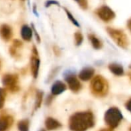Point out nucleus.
<instances>
[{
	"instance_id": "obj_25",
	"label": "nucleus",
	"mask_w": 131,
	"mask_h": 131,
	"mask_svg": "<svg viewBox=\"0 0 131 131\" xmlns=\"http://www.w3.org/2000/svg\"><path fill=\"white\" fill-rule=\"evenodd\" d=\"M52 100H53V97H52V95H49V96H48V97H47V99H46V102H45L46 105H49V104H51V103L52 102Z\"/></svg>"
},
{
	"instance_id": "obj_26",
	"label": "nucleus",
	"mask_w": 131,
	"mask_h": 131,
	"mask_svg": "<svg viewBox=\"0 0 131 131\" xmlns=\"http://www.w3.org/2000/svg\"><path fill=\"white\" fill-rule=\"evenodd\" d=\"M53 49H54V54H55L56 56H59V55H60L61 51H60V49H59V48H58V46H54Z\"/></svg>"
},
{
	"instance_id": "obj_10",
	"label": "nucleus",
	"mask_w": 131,
	"mask_h": 131,
	"mask_svg": "<svg viewBox=\"0 0 131 131\" xmlns=\"http://www.w3.org/2000/svg\"><path fill=\"white\" fill-rule=\"evenodd\" d=\"M0 36L2 39L5 41H8L11 39L12 36V28L7 25V24H3L0 26Z\"/></svg>"
},
{
	"instance_id": "obj_34",
	"label": "nucleus",
	"mask_w": 131,
	"mask_h": 131,
	"mask_svg": "<svg viewBox=\"0 0 131 131\" xmlns=\"http://www.w3.org/2000/svg\"><path fill=\"white\" fill-rule=\"evenodd\" d=\"M130 78H131V75H130Z\"/></svg>"
},
{
	"instance_id": "obj_1",
	"label": "nucleus",
	"mask_w": 131,
	"mask_h": 131,
	"mask_svg": "<svg viewBox=\"0 0 131 131\" xmlns=\"http://www.w3.org/2000/svg\"><path fill=\"white\" fill-rule=\"evenodd\" d=\"M94 125V117L91 111L78 112L69 119V128L71 131H86Z\"/></svg>"
},
{
	"instance_id": "obj_4",
	"label": "nucleus",
	"mask_w": 131,
	"mask_h": 131,
	"mask_svg": "<svg viewBox=\"0 0 131 131\" xmlns=\"http://www.w3.org/2000/svg\"><path fill=\"white\" fill-rule=\"evenodd\" d=\"M107 31L113 39V40L121 47L125 49L128 46L129 41L127 35L120 29H116L113 28H107Z\"/></svg>"
},
{
	"instance_id": "obj_14",
	"label": "nucleus",
	"mask_w": 131,
	"mask_h": 131,
	"mask_svg": "<svg viewBox=\"0 0 131 131\" xmlns=\"http://www.w3.org/2000/svg\"><path fill=\"white\" fill-rule=\"evenodd\" d=\"M21 36L25 41H30L32 37V29L27 25H24L21 29Z\"/></svg>"
},
{
	"instance_id": "obj_11",
	"label": "nucleus",
	"mask_w": 131,
	"mask_h": 131,
	"mask_svg": "<svg viewBox=\"0 0 131 131\" xmlns=\"http://www.w3.org/2000/svg\"><path fill=\"white\" fill-rule=\"evenodd\" d=\"M66 89H67L66 85L63 82L58 80V81L54 82L51 86V93L54 96L59 95V94L62 93L63 92H64L66 90Z\"/></svg>"
},
{
	"instance_id": "obj_22",
	"label": "nucleus",
	"mask_w": 131,
	"mask_h": 131,
	"mask_svg": "<svg viewBox=\"0 0 131 131\" xmlns=\"http://www.w3.org/2000/svg\"><path fill=\"white\" fill-rule=\"evenodd\" d=\"M78 2L80 7L83 9H87L88 8V0H74Z\"/></svg>"
},
{
	"instance_id": "obj_31",
	"label": "nucleus",
	"mask_w": 131,
	"mask_h": 131,
	"mask_svg": "<svg viewBox=\"0 0 131 131\" xmlns=\"http://www.w3.org/2000/svg\"><path fill=\"white\" fill-rule=\"evenodd\" d=\"M39 131H46V130H45V129H41V130H40Z\"/></svg>"
},
{
	"instance_id": "obj_16",
	"label": "nucleus",
	"mask_w": 131,
	"mask_h": 131,
	"mask_svg": "<svg viewBox=\"0 0 131 131\" xmlns=\"http://www.w3.org/2000/svg\"><path fill=\"white\" fill-rule=\"evenodd\" d=\"M88 38L93 46V47L96 49H99L102 47V42H101V40L97 37L95 36L93 34H90L88 36Z\"/></svg>"
},
{
	"instance_id": "obj_29",
	"label": "nucleus",
	"mask_w": 131,
	"mask_h": 131,
	"mask_svg": "<svg viewBox=\"0 0 131 131\" xmlns=\"http://www.w3.org/2000/svg\"><path fill=\"white\" fill-rule=\"evenodd\" d=\"M127 27H128L129 30L131 32V19H130L127 22Z\"/></svg>"
},
{
	"instance_id": "obj_12",
	"label": "nucleus",
	"mask_w": 131,
	"mask_h": 131,
	"mask_svg": "<svg viewBox=\"0 0 131 131\" xmlns=\"http://www.w3.org/2000/svg\"><path fill=\"white\" fill-rule=\"evenodd\" d=\"M94 74V69L91 67L84 68L79 73V78L82 81H88L92 78Z\"/></svg>"
},
{
	"instance_id": "obj_23",
	"label": "nucleus",
	"mask_w": 131,
	"mask_h": 131,
	"mask_svg": "<svg viewBox=\"0 0 131 131\" xmlns=\"http://www.w3.org/2000/svg\"><path fill=\"white\" fill-rule=\"evenodd\" d=\"M12 46H14V47H15V48H16V49L20 48V47H21V46H22V42H21V41L18 40V39H15V40L13 41Z\"/></svg>"
},
{
	"instance_id": "obj_18",
	"label": "nucleus",
	"mask_w": 131,
	"mask_h": 131,
	"mask_svg": "<svg viewBox=\"0 0 131 131\" xmlns=\"http://www.w3.org/2000/svg\"><path fill=\"white\" fill-rule=\"evenodd\" d=\"M43 100V92L42 91H37L36 97H35V110H37L41 106Z\"/></svg>"
},
{
	"instance_id": "obj_30",
	"label": "nucleus",
	"mask_w": 131,
	"mask_h": 131,
	"mask_svg": "<svg viewBox=\"0 0 131 131\" xmlns=\"http://www.w3.org/2000/svg\"><path fill=\"white\" fill-rule=\"evenodd\" d=\"M100 131H112L111 129H102V130H101Z\"/></svg>"
},
{
	"instance_id": "obj_13",
	"label": "nucleus",
	"mask_w": 131,
	"mask_h": 131,
	"mask_svg": "<svg viewBox=\"0 0 131 131\" xmlns=\"http://www.w3.org/2000/svg\"><path fill=\"white\" fill-rule=\"evenodd\" d=\"M45 124L48 130H54L61 127V124L52 117H48L45 120Z\"/></svg>"
},
{
	"instance_id": "obj_32",
	"label": "nucleus",
	"mask_w": 131,
	"mask_h": 131,
	"mask_svg": "<svg viewBox=\"0 0 131 131\" xmlns=\"http://www.w3.org/2000/svg\"><path fill=\"white\" fill-rule=\"evenodd\" d=\"M0 67H1V61H0Z\"/></svg>"
},
{
	"instance_id": "obj_7",
	"label": "nucleus",
	"mask_w": 131,
	"mask_h": 131,
	"mask_svg": "<svg viewBox=\"0 0 131 131\" xmlns=\"http://www.w3.org/2000/svg\"><path fill=\"white\" fill-rule=\"evenodd\" d=\"M64 79L68 85L69 89L71 91H73L74 93H78V91L81 90V84L74 73H68L67 75H65Z\"/></svg>"
},
{
	"instance_id": "obj_21",
	"label": "nucleus",
	"mask_w": 131,
	"mask_h": 131,
	"mask_svg": "<svg viewBox=\"0 0 131 131\" xmlns=\"http://www.w3.org/2000/svg\"><path fill=\"white\" fill-rule=\"evenodd\" d=\"M64 10H65V12H66V14H67V15H68V19L71 21V22L73 23V24H74L75 25H77V26H79V23L78 22V21L74 19V17L72 15V14L68 10V9H66V8H64Z\"/></svg>"
},
{
	"instance_id": "obj_28",
	"label": "nucleus",
	"mask_w": 131,
	"mask_h": 131,
	"mask_svg": "<svg viewBox=\"0 0 131 131\" xmlns=\"http://www.w3.org/2000/svg\"><path fill=\"white\" fill-rule=\"evenodd\" d=\"M126 107H127V109L131 113V99L130 100H129L127 101V103H126Z\"/></svg>"
},
{
	"instance_id": "obj_27",
	"label": "nucleus",
	"mask_w": 131,
	"mask_h": 131,
	"mask_svg": "<svg viewBox=\"0 0 131 131\" xmlns=\"http://www.w3.org/2000/svg\"><path fill=\"white\" fill-rule=\"evenodd\" d=\"M54 4L58 5V2H55V1H48V2H47V3H46V6L48 7V6H50V5H54Z\"/></svg>"
},
{
	"instance_id": "obj_33",
	"label": "nucleus",
	"mask_w": 131,
	"mask_h": 131,
	"mask_svg": "<svg viewBox=\"0 0 131 131\" xmlns=\"http://www.w3.org/2000/svg\"><path fill=\"white\" fill-rule=\"evenodd\" d=\"M130 131H131V127H130Z\"/></svg>"
},
{
	"instance_id": "obj_2",
	"label": "nucleus",
	"mask_w": 131,
	"mask_h": 131,
	"mask_svg": "<svg viewBox=\"0 0 131 131\" xmlns=\"http://www.w3.org/2000/svg\"><path fill=\"white\" fill-rule=\"evenodd\" d=\"M108 83L101 76H96L91 83V93L96 96L103 97L106 96L108 93Z\"/></svg>"
},
{
	"instance_id": "obj_19",
	"label": "nucleus",
	"mask_w": 131,
	"mask_h": 131,
	"mask_svg": "<svg viewBox=\"0 0 131 131\" xmlns=\"http://www.w3.org/2000/svg\"><path fill=\"white\" fill-rule=\"evenodd\" d=\"M5 97H6L5 90L2 88H0V109H2L5 104Z\"/></svg>"
},
{
	"instance_id": "obj_15",
	"label": "nucleus",
	"mask_w": 131,
	"mask_h": 131,
	"mask_svg": "<svg viewBox=\"0 0 131 131\" xmlns=\"http://www.w3.org/2000/svg\"><path fill=\"white\" fill-rule=\"evenodd\" d=\"M109 69L116 76H122L124 74V68L121 65L117 63H111L109 65Z\"/></svg>"
},
{
	"instance_id": "obj_20",
	"label": "nucleus",
	"mask_w": 131,
	"mask_h": 131,
	"mask_svg": "<svg viewBox=\"0 0 131 131\" xmlns=\"http://www.w3.org/2000/svg\"><path fill=\"white\" fill-rule=\"evenodd\" d=\"M74 40H75V44L77 46H80L82 42H83V36L80 32H77L74 34Z\"/></svg>"
},
{
	"instance_id": "obj_3",
	"label": "nucleus",
	"mask_w": 131,
	"mask_h": 131,
	"mask_svg": "<svg viewBox=\"0 0 131 131\" xmlns=\"http://www.w3.org/2000/svg\"><path fill=\"white\" fill-rule=\"evenodd\" d=\"M123 119L122 113L117 107H111L107 110L104 115L106 124L111 128L117 127Z\"/></svg>"
},
{
	"instance_id": "obj_6",
	"label": "nucleus",
	"mask_w": 131,
	"mask_h": 131,
	"mask_svg": "<svg viewBox=\"0 0 131 131\" xmlns=\"http://www.w3.org/2000/svg\"><path fill=\"white\" fill-rule=\"evenodd\" d=\"M97 14L101 20L107 22L113 20L115 18L114 12L107 5H103L100 7L97 11Z\"/></svg>"
},
{
	"instance_id": "obj_17",
	"label": "nucleus",
	"mask_w": 131,
	"mask_h": 131,
	"mask_svg": "<svg viewBox=\"0 0 131 131\" xmlns=\"http://www.w3.org/2000/svg\"><path fill=\"white\" fill-rule=\"evenodd\" d=\"M29 120L24 119L18 123V129L19 131H29Z\"/></svg>"
},
{
	"instance_id": "obj_5",
	"label": "nucleus",
	"mask_w": 131,
	"mask_h": 131,
	"mask_svg": "<svg viewBox=\"0 0 131 131\" xmlns=\"http://www.w3.org/2000/svg\"><path fill=\"white\" fill-rule=\"evenodd\" d=\"M2 84L5 87H7L11 92L15 93L19 90V86L17 85L18 82V76L17 74H5L2 77Z\"/></svg>"
},
{
	"instance_id": "obj_9",
	"label": "nucleus",
	"mask_w": 131,
	"mask_h": 131,
	"mask_svg": "<svg viewBox=\"0 0 131 131\" xmlns=\"http://www.w3.org/2000/svg\"><path fill=\"white\" fill-rule=\"evenodd\" d=\"M31 70L32 76L35 79H36L38 76V71H39V66H40V60L38 59V55H34L32 54L31 57Z\"/></svg>"
},
{
	"instance_id": "obj_24",
	"label": "nucleus",
	"mask_w": 131,
	"mask_h": 131,
	"mask_svg": "<svg viewBox=\"0 0 131 131\" xmlns=\"http://www.w3.org/2000/svg\"><path fill=\"white\" fill-rule=\"evenodd\" d=\"M9 53L12 56H17V49L12 46L9 49Z\"/></svg>"
},
{
	"instance_id": "obj_8",
	"label": "nucleus",
	"mask_w": 131,
	"mask_h": 131,
	"mask_svg": "<svg viewBox=\"0 0 131 131\" xmlns=\"http://www.w3.org/2000/svg\"><path fill=\"white\" fill-rule=\"evenodd\" d=\"M13 117L4 115L0 117V131H7L13 124Z\"/></svg>"
}]
</instances>
